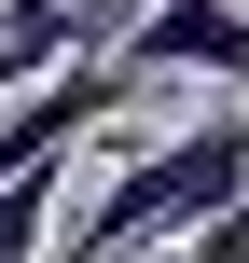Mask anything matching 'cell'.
<instances>
[{"instance_id": "1", "label": "cell", "mask_w": 249, "mask_h": 263, "mask_svg": "<svg viewBox=\"0 0 249 263\" xmlns=\"http://www.w3.org/2000/svg\"><path fill=\"white\" fill-rule=\"evenodd\" d=\"M222 194H249V97L194 111V125L152 139V153H125V166L83 194V222L55 236V263H139V250H166V236H194Z\"/></svg>"}, {"instance_id": "2", "label": "cell", "mask_w": 249, "mask_h": 263, "mask_svg": "<svg viewBox=\"0 0 249 263\" xmlns=\"http://www.w3.org/2000/svg\"><path fill=\"white\" fill-rule=\"evenodd\" d=\"M111 83H236L249 97V0H139L111 42Z\"/></svg>"}, {"instance_id": "3", "label": "cell", "mask_w": 249, "mask_h": 263, "mask_svg": "<svg viewBox=\"0 0 249 263\" xmlns=\"http://www.w3.org/2000/svg\"><path fill=\"white\" fill-rule=\"evenodd\" d=\"M111 111H125L111 55H69V69L14 83V97H0V180H28V166H69V139H83V125H111Z\"/></svg>"}, {"instance_id": "4", "label": "cell", "mask_w": 249, "mask_h": 263, "mask_svg": "<svg viewBox=\"0 0 249 263\" xmlns=\"http://www.w3.org/2000/svg\"><path fill=\"white\" fill-rule=\"evenodd\" d=\"M111 42H125L111 0H0V97L42 83V69H69V55H111Z\"/></svg>"}, {"instance_id": "5", "label": "cell", "mask_w": 249, "mask_h": 263, "mask_svg": "<svg viewBox=\"0 0 249 263\" xmlns=\"http://www.w3.org/2000/svg\"><path fill=\"white\" fill-rule=\"evenodd\" d=\"M55 194H69V166L0 180V263H55Z\"/></svg>"}, {"instance_id": "6", "label": "cell", "mask_w": 249, "mask_h": 263, "mask_svg": "<svg viewBox=\"0 0 249 263\" xmlns=\"http://www.w3.org/2000/svg\"><path fill=\"white\" fill-rule=\"evenodd\" d=\"M166 250L180 263H249V194H222V208H208L194 236H166Z\"/></svg>"}, {"instance_id": "7", "label": "cell", "mask_w": 249, "mask_h": 263, "mask_svg": "<svg viewBox=\"0 0 249 263\" xmlns=\"http://www.w3.org/2000/svg\"><path fill=\"white\" fill-rule=\"evenodd\" d=\"M139 263H180V250H139Z\"/></svg>"}]
</instances>
